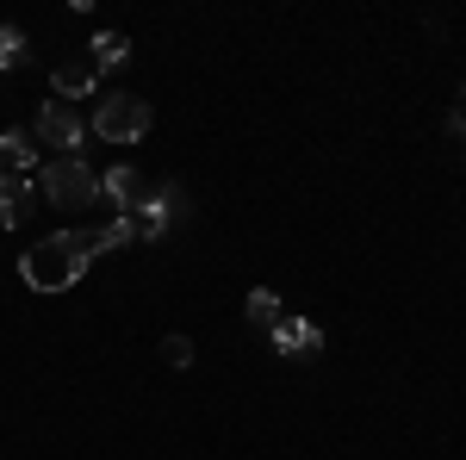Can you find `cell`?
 Segmentation results:
<instances>
[{"instance_id":"1","label":"cell","mask_w":466,"mask_h":460,"mask_svg":"<svg viewBox=\"0 0 466 460\" xmlns=\"http://www.w3.org/2000/svg\"><path fill=\"white\" fill-rule=\"evenodd\" d=\"M100 249H94V230H56V237H44L37 249H25V261H19V274L25 286L37 292H63L87 274V261H94Z\"/></svg>"},{"instance_id":"2","label":"cell","mask_w":466,"mask_h":460,"mask_svg":"<svg viewBox=\"0 0 466 460\" xmlns=\"http://www.w3.org/2000/svg\"><path fill=\"white\" fill-rule=\"evenodd\" d=\"M37 199H50V206H63V212H81V206H94V199H106L100 193V175L81 162V156H56V162H37Z\"/></svg>"},{"instance_id":"3","label":"cell","mask_w":466,"mask_h":460,"mask_svg":"<svg viewBox=\"0 0 466 460\" xmlns=\"http://www.w3.org/2000/svg\"><path fill=\"white\" fill-rule=\"evenodd\" d=\"M149 125H156V112H149L144 94H106L87 118V131H100L106 143H144Z\"/></svg>"},{"instance_id":"4","label":"cell","mask_w":466,"mask_h":460,"mask_svg":"<svg viewBox=\"0 0 466 460\" xmlns=\"http://www.w3.org/2000/svg\"><path fill=\"white\" fill-rule=\"evenodd\" d=\"M32 138L50 143V149H63V156H75V149H81V138H87V118H81L75 107H63V100H44Z\"/></svg>"},{"instance_id":"5","label":"cell","mask_w":466,"mask_h":460,"mask_svg":"<svg viewBox=\"0 0 466 460\" xmlns=\"http://www.w3.org/2000/svg\"><path fill=\"white\" fill-rule=\"evenodd\" d=\"M268 336H274V354H287V361H311V354H323V330L311 318H280Z\"/></svg>"},{"instance_id":"6","label":"cell","mask_w":466,"mask_h":460,"mask_svg":"<svg viewBox=\"0 0 466 460\" xmlns=\"http://www.w3.org/2000/svg\"><path fill=\"white\" fill-rule=\"evenodd\" d=\"M100 193H106L118 212L149 206V180H144V169H131V162H125V169H106V175H100Z\"/></svg>"},{"instance_id":"7","label":"cell","mask_w":466,"mask_h":460,"mask_svg":"<svg viewBox=\"0 0 466 460\" xmlns=\"http://www.w3.org/2000/svg\"><path fill=\"white\" fill-rule=\"evenodd\" d=\"M32 199H37V187L25 175H0V230H19L32 218Z\"/></svg>"},{"instance_id":"8","label":"cell","mask_w":466,"mask_h":460,"mask_svg":"<svg viewBox=\"0 0 466 460\" xmlns=\"http://www.w3.org/2000/svg\"><path fill=\"white\" fill-rule=\"evenodd\" d=\"M0 175H37V138L32 131H6L0 138Z\"/></svg>"},{"instance_id":"9","label":"cell","mask_w":466,"mask_h":460,"mask_svg":"<svg viewBox=\"0 0 466 460\" xmlns=\"http://www.w3.org/2000/svg\"><path fill=\"white\" fill-rule=\"evenodd\" d=\"M50 87L63 94V107H69V100H87V94L100 87V69H94V63H63V69L50 75Z\"/></svg>"},{"instance_id":"10","label":"cell","mask_w":466,"mask_h":460,"mask_svg":"<svg viewBox=\"0 0 466 460\" xmlns=\"http://www.w3.org/2000/svg\"><path fill=\"white\" fill-rule=\"evenodd\" d=\"M125 224H131V243H156V237H168V212H162V199H156V193H149V206L125 212Z\"/></svg>"},{"instance_id":"11","label":"cell","mask_w":466,"mask_h":460,"mask_svg":"<svg viewBox=\"0 0 466 460\" xmlns=\"http://www.w3.org/2000/svg\"><path fill=\"white\" fill-rule=\"evenodd\" d=\"M243 318H249L255 330H274V323L287 318V312H280V292H274V286H249V299H243Z\"/></svg>"},{"instance_id":"12","label":"cell","mask_w":466,"mask_h":460,"mask_svg":"<svg viewBox=\"0 0 466 460\" xmlns=\"http://www.w3.org/2000/svg\"><path fill=\"white\" fill-rule=\"evenodd\" d=\"M87 50H94V69H118V63L131 56V37H125V32H100Z\"/></svg>"},{"instance_id":"13","label":"cell","mask_w":466,"mask_h":460,"mask_svg":"<svg viewBox=\"0 0 466 460\" xmlns=\"http://www.w3.org/2000/svg\"><path fill=\"white\" fill-rule=\"evenodd\" d=\"M32 50H25V32L19 26H0V69H19Z\"/></svg>"},{"instance_id":"14","label":"cell","mask_w":466,"mask_h":460,"mask_svg":"<svg viewBox=\"0 0 466 460\" xmlns=\"http://www.w3.org/2000/svg\"><path fill=\"white\" fill-rule=\"evenodd\" d=\"M125 243H131V224H125V218H112V224L94 230V249H100V255H106V249H125Z\"/></svg>"},{"instance_id":"15","label":"cell","mask_w":466,"mask_h":460,"mask_svg":"<svg viewBox=\"0 0 466 460\" xmlns=\"http://www.w3.org/2000/svg\"><path fill=\"white\" fill-rule=\"evenodd\" d=\"M162 361H168V367H187V361H193V342H187V336H162Z\"/></svg>"},{"instance_id":"16","label":"cell","mask_w":466,"mask_h":460,"mask_svg":"<svg viewBox=\"0 0 466 460\" xmlns=\"http://www.w3.org/2000/svg\"><path fill=\"white\" fill-rule=\"evenodd\" d=\"M448 138H461V143H466V112H448Z\"/></svg>"},{"instance_id":"17","label":"cell","mask_w":466,"mask_h":460,"mask_svg":"<svg viewBox=\"0 0 466 460\" xmlns=\"http://www.w3.org/2000/svg\"><path fill=\"white\" fill-rule=\"evenodd\" d=\"M454 100H461V107H454V112H466V81H461V94H454Z\"/></svg>"}]
</instances>
